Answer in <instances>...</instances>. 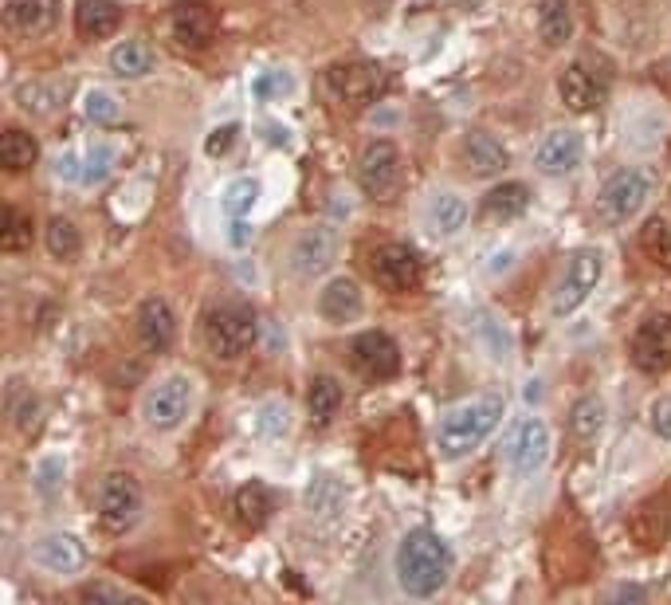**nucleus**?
<instances>
[{
  "label": "nucleus",
  "instance_id": "obj_10",
  "mask_svg": "<svg viewBox=\"0 0 671 605\" xmlns=\"http://www.w3.org/2000/svg\"><path fill=\"white\" fill-rule=\"evenodd\" d=\"M405 177V165H401V150L389 142V138H377L369 142L358 158V185H362L369 197H393L397 185Z\"/></svg>",
  "mask_w": 671,
  "mask_h": 605
},
{
  "label": "nucleus",
  "instance_id": "obj_42",
  "mask_svg": "<svg viewBox=\"0 0 671 605\" xmlns=\"http://www.w3.org/2000/svg\"><path fill=\"white\" fill-rule=\"evenodd\" d=\"M648 425H652V433H656L660 440H671V397L668 393L652 397V405H648Z\"/></svg>",
  "mask_w": 671,
  "mask_h": 605
},
{
  "label": "nucleus",
  "instance_id": "obj_43",
  "mask_svg": "<svg viewBox=\"0 0 671 605\" xmlns=\"http://www.w3.org/2000/svg\"><path fill=\"white\" fill-rule=\"evenodd\" d=\"M59 476H63V464L59 460H44L40 464V472H36V488L44 495H55V488H59Z\"/></svg>",
  "mask_w": 671,
  "mask_h": 605
},
{
  "label": "nucleus",
  "instance_id": "obj_34",
  "mask_svg": "<svg viewBox=\"0 0 671 605\" xmlns=\"http://www.w3.org/2000/svg\"><path fill=\"white\" fill-rule=\"evenodd\" d=\"M640 248L648 252L652 264L660 268H671V224L664 217H652L644 228H640Z\"/></svg>",
  "mask_w": 671,
  "mask_h": 605
},
{
  "label": "nucleus",
  "instance_id": "obj_40",
  "mask_svg": "<svg viewBox=\"0 0 671 605\" xmlns=\"http://www.w3.org/2000/svg\"><path fill=\"white\" fill-rule=\"evenodd\" d=\"M110 162H114V158H110V150H103V146H99V150H91V154L79 162V181H83V185H99V181H106Z\"/></svg>",
  "mask_w": 671,
  "mask_h": 605
},
{
  "label": "nucleus",
  "instance_id": "obj_8",
  "mask_svg": "<svg viewBox=\"0 0 671 605\" xmlns=\"http://www.w3.org/2000/svg\"><path fill=\"white\" fill-rule=\"evenodd\" d=\"M369 272H373L381 291H393V295H409V291L420 287V279H424L420 256H416L409 244H381V248H373Z\"/></svg>",
  "mask_w": 671,
  "mask_h": 605
},
{
  "label": "nucleus",
  "instance_id": "obj_25",
  "mask_svg": "<svg viewBox=\"0 0 671 605\" xmlns=\"http://www.w3.org/2000/svg\"><path fill=\"white\" fill-rule=\"evenodd\" d=\"M538 36H542L546 48H566L573 40V8H569V0H542Z\"/></svg>",
  "mask_w": 671,
  "mask_h": 605
},
{
  "label": "nucleus",
  "instance_id": "obj_26",
  "mask_svg": "<svg viewBox=\"0 0 671 605\" xmlns=\"http://www.w3.org/2000/svg\"><path fill=\"white\" fill-rule=\"evenodd\" d=\"M157 67V52L146 44V40H122L114 52H110V71L118 79H142Z\"/></svg>",
  "mask_w": 671,
  "mask_h": 605
},
{
  "label": "nucleus",
  "instance_id": "obj_19",
  "mask_svg": "<svg viewBox=\"0 0 671 605\" xmlns=\"http://www.w3.org/2000/svg\"><path fill=\"white\" fill-rule=\"evenodd\" d=\"M32 558L36 566H44L48 574H75L87 566V547L67 535V531H55V535H44L36 547H32Z\"/></svg>",
  "mask_w": 671,
  "mask_h": 605
},
{
  "label": "nucleus",
  "instance_id": "obj_9",
  "mask_svg": "<svg viewBox=\"0 0 671 605\" xmlns=\"http://www.w3.org/2000/svg\"><path fill=\"white\" fill-rule=\"evenodd\" d=\"M142 515V488L130 472H110L99 488V519H103L106 531L122 535L138 523Z\"/></svg>",
  "mask_w": 671,
  "mask_h": 605
},
{
  "label": "nucleus",
  "instance_id": "obj_12",
  "mask_svg": "<svg viewBox=\"0 0 671 605\" xmlns=\"http://www.w3.org/2000/svg\"><path fill=\"white\" fill-rule=\"evenodd\" d=\"M550 460V429L542 417H522L507 437V464L518 476H534Z\"/></svg>",
  "mask_w": 671,
  "mask_h": 605
},
{
  "label": "nucleus",
  "instance_id": "obj_47",
  "mask_svg": "<svg viewBox=\"0 0 671 605\" xmlns=\"http://www.w3.org/2000/svg\"><path fill=\"white\" fill-rule=\"evenodd\" d=\"M16 425H20V429H28V425H36V401H28V405L20 409V417H16Z\"/></svg>",
  "mask_w": 671,
  "mask_h": 605
},
{
  "label": "nucleus",
  "instance_id": "obj_5",
  "mask_svg": "<svg viewBox=\"0 0 671 605\" xmlns=\"http://www.w3.org/2000/svg\"><path fill=\"white\" fill-rule=\"evenodd\" d=\"M256 342V315L240 303L216 307L205 315V346L212 358L232 362L240 354H248V346Z\"/></svg>",
  "mask_w": 671,
  "mask_h": 605
},
{
  "label": "nucleus",
  "instance_id": "obj_4",
  "mask_svg": "<svg viewBox=\"0 0 671 605\" xmlns=\"http://www.w3.org/2000/svg\"><path fill=\"white\" fill-rule=\"evenodd\" d=\"M189 413H193V378H185V374L161 378V382L150 385L146 397H142V421H146V429H154V433L181 429V425L189 421Z\"/></svg>",
  "mask_w": 671,
  "mask_h": 605
},
{
  "label": "nucleus",
  "instance_id": "obj_6",
  "mask_svg": "<svg viewBox=\"0 0 671 605\" xmlns=\"http://www.w3.org/2000/svg\"><path fill=\"white\" fill-rule=\"evenodd\" d=\"M601 275H605V256H601L597 248H581V252H573V256L566 260V268H562V275H558V283H554V295H550L554 315H558V319L573 315V311L597 291Z\"/></svg>",
  "mask_w": 671,
  "mask_h": 605
},
{
  "label": "nucleus",
  "instance_id": "obj_18",
  "mask_svg": "<svg viewBox=\"0 0 671 605\" xmlns=\"http://www.w3.org/2000/svg\"><path fill=\"white\" fill-rule=\"evenodd\" d=\"M605 79L589 67V63H569L566 71H562V79H558V95H562V103H566L573 114H585V110L601 107L605 103Z\"/></svg>",
  "mask_w": 671,
  "mask_h": 605
},
{
  "label": "nucleus",
  "instance_id": "obj_45",
  "mask_svg": "<svg viewBox=\"0 0 671 605\" xmlns=\"http://www.w3.org/2000/svg\"><path fill=\"white\" fill-rule=\"evenodd\" d=\"M228 240H232V248H248V244H252V224H248V217L228 220Z\"/></svg>",
  "mask_w": 671,
  "mask_h": 605
},
{
  "label": "nucleus",
  "instance_id": "obj_3",
  "mask_svg": "<svg viewBox=\"0 0 671 605\" xmlns=\"http://www.w3.org/2000/svg\"><path fill=\"white\" fill-rule=\"evenodd\" d=\"M652 189H656V177L648 169H620L597 193V217L605 224H628L648 205Z\"/></svg>",
  "mask_w": 671,
  "mask_h": 605
},
{
  "label": "nucleus",
  "instance_id": "obj_31",
  "mask_svg": "<svg viewBox=\"0 0 671 605\" xmlns=\"http://www.w3.org/2000/svg\"><path fill=\"white\" fill-rule=\"evenodd\" d=\"M605 413H609V409H605V397L585 393V397H577L573 409H569V429H573L581 440L597 437L601 425H605Z\"/></svg>",
  "mask_w": 671,
  "mask_h": 605
},
{
  "label": "nucleus",
  "instance_id": "obj_14",
  "mask_svg": "<svg viewBox=\"0 0 671 605\" xmlns=\"http://www.w3.org/2000/svg\"><path fill=\"white\" fill-rule=\"evenodd\" d=\"M169 36L189 52L208 48L216 36V8L208 0H177L169 12Z\"/></svg>",
  "mask_w": 671,
  "mask_h": 605
},
{
  "label": "nucleus",
  "instance_id": "obj_21",
  "mask_svg": "<svg viewBox=\"0 0 671 605\" xmlns=\"http://www.w3.org/2000/svg\"><path fill=\"white\" fill-rule=\"evenodd\" d=\"M318 311H322V319H330V323H350V319H358V315H362V287H358L354 279H346V275L330 279V283L318 291Z\"/></svg>",
  "mask_w": 671,
  "mask_h": 605
},
{
  "label": "nucleus",
  "instance_id": "obj_23",
  "mask_svg": "<svg viewBox=\"0 0 671 605\" xmlns=\"http://www.w3.org/2000/svg\"><path fill=\"white\" fill-rule=\"evenodd\" d=\"M628 531H632V539H636L640 547H660V543L668 539V495L644 499V503L632 511Z\"/></svg>",
  "mask_w": 671,
  "mask_h": 605
},
{
  "label": "nucleus",
  "instance_id": "obj_2",
  "mask_svg": "<svg viewBox=\"0 0 671 605\" xmlns=\"http://www.w3.org/2000/svg\"><path fill=\"white\" fill-rule=\"evenodd\" d=\"M503 421V401L499 397H475L452 405L440 425H436V448L444 460H460L467 452H475L483 440L491 437Z\"/></svg>",
  "mask_w": 671,
  "mask_h": 605
},
{
  "label": "nucleus",
  "instance_id": "obj_29",
  "mask_svg": "<svg viewBox=\"0 0 671 605\" xmlns=\"http://www.w3.org/2000/svg\"><path fill=\"white\" fill-rule=\"evenodd\" d=\"M36 158H40V146H36V138H32L28 130L8 126V130L0 134V165H4L8 173H24V169H32Z\"/></svg>",
  "mask_w": 671,
  "mask_h": 605
},
{
  "label": "nucleus",
  "instance_id": "obj_41",
  "mask_svg": "<svg viewBox=\"0 0 671 605\" xmlns=\"http://www.w3.org/2000/svg\"><path fill=\"white\" fill-rule=\"evenodd\" d=\"M236 138H240V122H224V126H216V130L205 138V154L208 158H224V154L236 146Z\"/></svg>",
  "mask_w": 671,
  "mask_h": 605
},
{
  "label": "nucleus",
  "instance_id": "obj_38",
  "mask_svg": "<svg viewBox=\"0 0 671 605\" xmlns=\"http://www.w3.org/2000/svg\"><path fill=\"white\" fill-rule=\"evenodd\" d=\"M291 87H295V79L287 71H259L256 79H252V95H256L259 103H275V99L291 95Z\"/></svg>",
  "mask_w": 671,
  "mask_h": 605
},
{
  "label": "nucleus",
  "instance_id": "obj_24",
  "mask_svg": "<svg viewBox=\"0 0 671 605\" xmlns=\"http://www.w3.org/2000/svg\"><path fill=\"white\" fill-rule=\"evenodd\" d=\"M122 24V8L114 0H79L75 8V32L83 40H106Z\"/></svg>",
  "mask_w": 671,
  "mask_h": 605
},
{
  "label": "nucleus",
  "instance_id": "obj_32",
  "mask_svg": "<svg viewBox=\"0 0 671 605\" xmlns=\"http://www.w3.org/2000/svg\"><path fill=\"white\" fill-rule=\"evenodd\" d=\"M256 201H259V181L256 177H236V181H228V185H224V193H220V209H224V217L228 220L252 217Z\"/></svg>",
  "mask_w": 671,
  "mask_h": 605
},
{
  "label": "nucleus",
  "instance_id": "obj_17",
  "mask_svg": "<svg viewBox=\"0 0 671 605\" xmlns=\"http://www.w3.org/2000/svg\"><path fill=\"white\" fill-rule=\"evenodd\" d=\"M585 158V138L577 134V130H550L546 138H542V146H538V154H534V165L546 173V177H566L573 173L577 165Z\"/></svg>",
  "mask_w": 671,
  "mask_h": 605
},
{
  "label": "nucleus",
  "instance_id": "obj_13",
  "mask_svg": "<svg viewBox=\"0 0 671 605\" xmlns=\"http://www.w3.org/2000/svg\"><path fill=\"white\" fill-rule=\"evenodd\" d=\"M334 260H338V236H334V228H326V224L303 228V232L295 236V244H291V256H287L291 272L299 275V279L322 275Z\"/></svg>",
  "mask_w": 671,
  "mask_h": 605
},
{
  "label": "nucleus",
  "instance_id": "obj_22",
  "mask_svg": "<svg viewBox=\"0 0 671 605\" xmlns=\"http://www.w3.org/2000/svg\"><path fill=\"white\" fill-rule=\"evenodd\" d=\"M59 16V0H8L4 4V20L12 32L20 36H44Z\"/></svg>",
  "mask_w": 671,
  "mask_h": 605
},
{
  "label": "nucleus",
  "instance_id": "obj_15",
  "mask_svg": "<svg viewBox=\"0 0 671 605\" xmlns=\"http://www.w3.org/2000/svg\"><path fill=\"white\" fill-rule=\"evenodd\" d=\"M350 354H354V366L362 370L365 378H373V382H385V378H393L401 370V350H397V342L385 330L358 334L354 346H350Z\"/></svg>",
  "mask_w": 671,
  "mask_h": 605
},
{
  "label": "nucleus",
  "instance_id": "obj_39",
  "mask_svg": "<svg viewBox=\"0 0 671 605\" xmlns=\"http://www.w3.org/2000/svg\"><path fill=\"white\" fill-rule=\"evenodd\" d=\"M83 114L91 118V122H118L122 118V107H118V99L110 95V91H87V99H83Z\"/></svg>",
  "mask_w": 671,
  "mask_h": 605
},
{
  "label": "nucleus",
  "instance_id": "obj_11",
  "mask_svg": "<svg viewBox=\"0 0 671 605\" xmlns=\"http://www.w3.org/2000/svg\"><path fill=\"white\" fill-rule=\"evenodd\" d=\"M628 358L640 374L648 378H660L671 370V315H652L644 319L636 334H632V346H628Z\"/></svg>",
  "mask_w": 671,
  "mask_h": 605
},
{
  "label": "nucleus",
  "instance_id": "obj_37",
  "mask_svg": "<svg viewBox=\"0 0 671 605\" xmlns=\"http://www.w3.org/2000/svg\"><path fill=\"white\" fill-rule=\"evenodd\" d=\"M32 244V217H24L20 209L4 213V232H0V248L4 252H20Z\"/></svg>",
  "mask_w": 671,
  "mask_h": 605
},
{
  "label": "nucleus",
  "instance_id": "obj_44",
  "mask_svg": "<svg viewBox=\"0 0 671 605\" xmlns=\"http://www.w3.org/2000/svg\"><path fill=\"white\" fill-rule=\"evenodd\" d=\"M79 598H83V602H118V598H126V594L114 590V586H106V582H91V586L79 590Z\"/></svg>",
  "mask_w": 671,
  "mask_h": 605
},
{
  "label": "nucleus",
  "instance_id": "obj_30",
  "mask_svg": "<svg viewBox=\"0 0 671 605\" xmlns=\"http://www.w3.org/2000/svg\"><path fill=\"white\" fill-rule=\"evenodd\" d=\"M232 511H236V519H240V527H263L267 523V515H271V492L252 480V484H244L240 492L232 495Z\"/></svg>",
  "mask_w": 671,
  "mask_h": 605
},
{
  "label": "nucleus",
  "instance_id": "obj_36",
  "mask_svg": "<svg viewBox=\"0 0 671 605\" xmlns=\"http://www.w3.org/2000/svg\"><path fill=\"white\" fill-rule=\"evenodd\" d=\"M256 433L259 437H287L291 433V409H287V401H263L259 405Z\"/></svg>",
  "mask_w": 671,
  "mask_h": 605
},
{
  "label": "nucleus",
  "instance_id": "obj_46",
  "mask_svg": "<svg viewBox=\"0 0 671 605\" xmlns=\"http://www.w3.org/2000/svg\"><path fill=\"white\" fill-rule=\"evenodd\" d=\"M613 598H617V602H644L648 590H640V586H620V590H613Z\"/></svg>",
  "mask_w": 671,
  "mask_h": 605
},
{
  "label": "nucleus",
  "instance_id": "obj_35",
  "mask_svg": "<svg viewBox=\"0 0 671 605\" xmlns=\"http://www.w3.org/2000/svg\"><path fill=\"white\" fill-rule=\"evenodd\" d=\"M44 240H48V252H52L55 260H75V256H79V248H83V240H79V228H75V224H71L67 217L48 220V228H44Z\"/></svg>",
  "mask_w": 671,
  "mask_h": 605
},
{
  "label": "nucleus",
  "instance_id": "obj_48",
  "mask_svg": "<svg viewBox=\"0 0 671 605\" xmlns=\"http://www.w3.org/2000/svg\"><path fill=\"white\" fill-rule=\"evenodd\" d=\"M365 4H373V8H381V4H389V0H365Z\"/></svg>",
  "mask_w": 671,
  "mask_h": 605
},
{
  "label": "nucleus",
  "instance_id": "obj_7",
  "mask_svg": "<svg viewBox=\"0 0 671 605\" xmlns=\"http://www.w3.org/2000/svg\"><path fill=\"white\" fill-rule=\"evenodd\" d=\"M385 87V71L377 63H365V59H354V63H334L326 71V91L334 103L342 107H365L381 95Z\"/></svg>",
  "mask_w": 671,
  "mask_h": 605
},
{
  "label": "nucleus",
  "instance_id": "obj_16",
  "mask_svg": "<svg viewBox=\"0 0 671 605\" xmlns=\"http://www.w3.org/2000/svg\"><path fill=\"white\" fill-rule=\"evenodd\" d=\"M134 327H138V342L146 354H165L173 342H177V319H173V307L161 299V295H150L138 303V315H134Z\"/></svg>",
  "mask_w": 671,
  "mask_h": 605
},
{
  "label": "nucleus",
  "instance_id": "obj_28",
  "mask_svg": "<svg viewBox=\"0 0 671 605\" xmlns=\"http://www.w3.org/2000/svg\"><path fill=\"white\" fill-rule=\"evenodd\" d=\"M530 205V189L522 181H503L483 197V217L487 220H515Z\"/></svg>",
  "mask_w": 671,
  "mask_h": 605
},
{
  "label": "nucleus",
  "instance_id": "obj_33",
  "mask_svg": "<svg viewBox=\"0 0 671 605\" xmlns=\"http://www.w3.org/2000/svg\"><path fill=\"white\" fill-rule=\"evenodd\" d=\"M338 405H342V385L334 382V378H326V374H318L307 389V409H310V421H318V425H326V421H334V413H338Z\"/></svg>",
  "mask_w": 671,
  "mask_h": 605
},
{
  "label": "nucleus",
  "instance_id": "obj_20",
  "mask_svg": "<svg viewBox=\"0 0 671 605\" xmlns=\"http://www.w3.org/2000/svg\"><path fill=\"white\" fill-rule=\"evenodd\" d=\"M460 154H464L467 173H475V177H495V173H503L511 165V150L487 130H471Z\"/></svg>",
  "mask_w": 671,
  "mask_h": 605
},
{
  "label": "nucleus",
  "instance_id": "obj_1",
  "mask_svg": "<svg viewBox=\"0 0 671 605\" xmlns=\"http://www.w3.org/2000/svg\"><path fill=\"white\" fill-rule=\"evenodd\" d=\"M393 570H397V582H401V590L409 598H432L452 578V550L436 531L416 527L397 543Z\"/></svg>",
  "mask_w": 671,
  "mask_h": 605
},
{
  "label": "nucleus",
  "instance_id": "obj_27",
  "mask_svg": "<svg viewBox=\"0 0 671 605\" xmlns=\"http://www.w3.org/2000/svg\"><path fill=\"white\" fill-rule=\"evenodd\" d=\"M428 228L436 232V236H456L460 228L467 224L471 217V209H467V201L460 193H436L432 201H428Z\"/></svg>",
  "mask_w": 671,
  "mask_h": 605
}]
</instances>
